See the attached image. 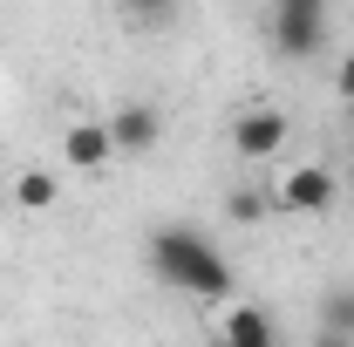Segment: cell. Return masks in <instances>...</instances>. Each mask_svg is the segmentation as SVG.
<instances>
[{
	"label": "cell",
	"instance_id": "6da1fadb",
	"mask_svg": "<svg viewBox=\"0 0 354 347\" xmlns=\"http://www.w3.org/2000/svg\"><path fill=\"white\" fill-rule=\"evenodd\" d=\"M150 272L171 293H191V300H225L232 293V259L191 225H157L150 232Z\"/></svg>",
	"mask_w": 354,
	"mask_h": 347
},
{
	"label": "cell",
	"instance_id": "ba28073f",
	"mask_svg": "<svg viewBox=\"0 0 354 347\" xmlns=\"http://www.w3.org/2000/svg\"><path fill=\"white\" fill-rule=\"evenodd\" d=\"M55 198H62V177L55 171H21L14 177V205H21V212H48Z\"/></svg>",
	"mask_w": 354,
	"mask_h": 347
},
{
	"label": "cell",
	"instance_id": "9c48e42d",
	"mask_svg": "<svg viewBox=\"0 0 354 347\" xmlns=\"http://www.w3.org/2000/svg\"><path fill=\"white\" fill-rule=\"evenodd\" d=\"M116 7H123L130 28H171V14H177V0H116Z\"/></svg>",
	"mask_w": 354,
	"mask_h": 347
},
{
	"label": "cell",
	"instance_id": "30bf717a",
	"mask_svg": "<svg viewBox=\"0 0 354 347\" xmlns=\"http://www.w3.org/2000/svg\"><path fill=\"white\" fill-rule=\"evenodd\" d=\"M320 334H354V293H334L320 313Z\"/></svg>",
	"mask_w": 354,
	"mask_h": 347
},
{
	"label": "cell",
	"instance_id": "7a4b0ae2",
	"mask_svg": "<svg viewBox=\"0 0 354 347\" xmlns=\"http://www.w3.org/2000/svg\"><path fill=\"white\" fill-rule=\"evenodd\" d=\"M286 150V109H239L232 116V157H245V164H266V157H279Z\"/></svg>",
	"mask_w": 354,
	"mask_h": 347
},
{
	"label": "cell",
	"instance_id": "5b68a950",
	"mask_svg": "<svg viewBox=\"0 0 354 347\" xmlns=\"http://www.w3.org/2000/svg\"><path fill=\"white\" fill-rule=\"evenodd\" d=\"M109 136H116V150H123V157H136V150H157L164 116H157L150 102H123V109L109 116Z\"/></svg>",
	"mask_w": 354,
	"mask_h": 347
},
{
	"label": "cell",
	"instance_id": "8fae6325",
	"mask_svg": "<svg viewBox=\"0 0 354 347\" xmlns=\"http://www.w3.org/2000/svg\"><path fill=\"white\" fill-rule=\"evenodd\" d=\"M334 95H341V102H354V55H341V75H334Z\"/></svg>",
	"mask_w": 354,
	"mask_h": 347
},
{
	"label": "cell",
	"instance_id": "277c9868",
	"mask_svg": "<svg viewBox=\"0 0 354 347\" xmlns=\"http://www.w3.org/2000/svg\"><path fill=\"white\" fill-rule=\"evenodd\" d=\"M341 198V177L327 171V164H300V171H286V184H279V205L286 212H327Z\"/></svg>",
	"mask_w": 354,
	"mask_h": 347
},
{
	"label": "cell",
	"instance_id": "8992f818",
	"mask_svg": "<svg viewBox=\"0 0 354 347\" xmlns=\"http://www.w3.org/2000/svg\"><path fill=\"white\" fill-rule=\"evenodd\" d=\"M62 150H68V171H102L116 157V136H109V123H68Z\"/></svg>",
	"mask_w": 354,
	"mask_h": 347
},
{
	"label": "cell",
	"instance_id": "52a82bcc",
	"mask_svg": "<svg viewBox=\"0 0 354 347\" xmlns=\"http://www.w3.org/2000/svg\"><path fill=\"white\" fill-rule=\"evenodd\" d=\"M218 341L225 347H272V320H266L259 306H232L218 320Z\"/></svg>",
	"mask_w": 354,
	"mask_h": 347
},
{
	"label": "cell",
	"instance_id": "4fadbf2b",
	"mask_svg": "<svg viewBox=\"0 0 354 347\" xmlns=\"http://www.w3.org/2000/svg\"><path fill=\"white\" fill-rule=\"evenodd\" d=\"M348 123H354V102H348Z\"/></svg>",
	"mask_w": 354,
	"mask_h": 347
},
{
	"label": "cell",
	"instance_id": "3957f363",
	"mask_svg": "<svg viewBox=\"0 0 354 347\" xmlns=\"http://www.w3.org/2000/svg\"><path fill=\"white\" fill-rule=\"evenodd\" d=\"M272 48L286 62H313L327 48V14H307V7H272Z\"/></svg>",
	"mask_w": 354,
	"mask_h": 347
},
{
	"label": "cell",
	"instance_id": "7c38bea8",
	"mask_svg": "<svg viewBox=\"0 0 354 347\" xmlns=\"http://www.w3.org/2000/svg\"><path fill=\"white\" fill-rule=\"evenodd\" d=\"M272 7H307V14H327V0H272Z\"/></svg>",
	"mask_w": 354,
	"mask_h": 347
}]
</instances>
